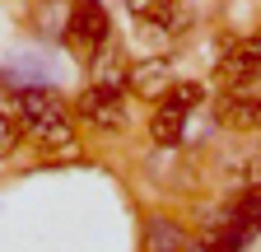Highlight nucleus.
<instances>
[{
	"mask_svg": "<svg viewBox=\"0 0 261 252\" xmlns=\"http://www.w3.org/2000/svg\"><path fill=\"white\" fill-rule=\"evenodd\" d=\"M14 117H19V131L56 154V159H80V136H75V117L51 89H19L14 93Z\"/></svg>",
	"mask_w": 261,
	"mask_h": 252,
	"instance_id": "obj_1",
	"label": "nucleus"
},
{
	"mask_svg": "<svg viewBox=\"0 0 261 252\" xmlns=\"http://www.w3.org/2000/svg\"><path fill=\"white\" fill-rule=\"evenodd\" d=\"M61 38L70 42L80 56L103 52V47H108V38H112V28H108V10L98 5V0H70V14H65Z\"/></svg>",
	"mask_w": 261,
	"mask_h": 252,
	"instance_id": "obj_2",
	"label": "nucleus"
},
{
	"mask_svg": "<svg viewBox=\"0 0 261 252\" xmlns=\"http://www.w3.org/2000/svg\"><path fill=\"white\" fill-rule=\"evenodd\" d=\"M196 103H201V89H196V84H173L168 93H163L159 108H154V117H149V136H154V145H177Z\"/></svg>",
	"mask_w": 261,
	"mask_h": 252,
	"instance_id": "obj_3",
	"label": "nucleus"
},
{
	"mask_svg": "<svg viewBox=\"0 0 261 252\" xmlns=\"http://www.w3.org/2000/svg\"><path fill=\"white\" fill-rule=\"evenodd\" d=\"M75 117L93 131H121L126 121V89H108V84H89L75 103Z\"/></svg>",
	"mask_w": 261,
	"mask_h": 252,
	"instance_id": "obj_4",
	"label": "nucleus"
},
{
	"mask_svg": "<svg viewBox=\"0 0 261 252\" xmlns=\"http://www.w3.org/2000/svg\"><path fill=\"white\" fill-rule=\"evenodd\" d=\"M168 89H173V61L168 56H145L126 75V93H136V98H145V103H159Z\"/></svg>",
	"mask_w": 261,
	"mask_h": 252,
	"instance_id": "obj_5",
	"label": "nucleus"
},
{
	"mask_svg": "<svg viewBox=\"0 0 261 252\" xmlns=\"http://www.w3.org/2000/svg\"><path fill=\"white\" fill-rule=\"evenodd\" d=\"M252 75H261V33H247L243 42L228 47L224 61H219V80L228 89H243Z\"/></svg>",
	"mask_w": 261,
	"mask_h": 252,
	"instance_id": "obj_6",
	"label": "nucleus"
},
{
	"mask_svg": "<svg viewBox=\"0 0 261 252\" xmlns=\"http://www.w3.org/2000/svg\"><path fill=\"white\" fill-rule=\"evenodd\" d=\"M219 121L233 126V131H261V98L252 93H233V98L219 103Z\"/></svg>",
	"mask_w": 261,
	"mask_h": 252,
	"instance_id": "obj_7",
	"label": "nucleus"
},
{
	"mask_svg": "<svg viewBox=\"0 0 261 252\" xmlns=\"http://www.w3.org/2000/svg\"><path fill=\"white\" fill-rule=\"evenodd\" d=\"M187 234L173 224V219H149L145 224V252H187Z\"/></svg>",
	"mask_w": 261,
	"mask_h": 252,
	"instance_id": "obj_8",
	"label": "nucleus"
},
{
	"mask_svg": "<svg viewBox=\"0 0 261 252\" xmlns=\"http://www.w3.org/2000/svg\"><path fill=\"white\" fill-rule=\"evenodd\" d=\"M89 66H93V84H108V89H126V75H130V61H121L117 52H93L89 56Z\"/></svg>",
	"mask_w": 261,
	"mask_h": 252,
	"instance_id": "obj_9",
	"label": "nucleus"
},
{
	"mask_svg": "<svg viewBox=\"0 0 261 252\" xmlns=\"http://www.w3.org/2000/svg\"><path fill=\"white\" fill-rule=\"evenodd\" d=\"M14 145H19V126H14L10 117H0V159H10Z\"/></svg>",
	"mask_w": 261,
	"mask_h": 252,
	"instance_id": "obj_10",
	"label": "nucleus"
}]
</instances>
